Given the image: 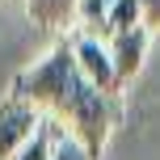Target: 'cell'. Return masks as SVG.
I'll return each instance as SVG.
<instances>
[{
	"label": "cell",
	"instance_id": "cell-1",
	"mask_svg": "<svg viewBox=\"0 0 160 160\" xmlns=\"http://www.w3.org/2000/svg\"><path fill=\"white\" fill-rule=\"evenodd\" d=\"M8 97L34 105L42 118H55L93 160H101L105 139H110L114 122H118V97L97 93V88L80 76L68 38L55 42L38 63H30L25 72H17Z\"/></svg>",
	"mask_w": 160,
	"mask_h": 160
},
{
	"label": "cell",
	"instance_id": "cell-2",
	"mask_svg": "<svg viewBox=\"0 0 160 160\" xmlns=\"http://www.w3.org/2000/svg\"><path fill=\"white\" fill-rule=\"evenodd\" d=\"M68 47H72V59H76L80 76H84L97 93H105V97H118V93H122L118 76H114V63H110V51H105L101 38L72 30V34H68Z\"/></svg>",
	"mask_w": 160,
	"mask_h": 160
},
{
	"label": "cell",
	"instance_id": "cell-3",
	"mask_svg": "<svg viewBox=\"0 0 160 160\" xmlns=\"http://www.w3.org/2000/svg\"><path fill=\"white\" fill-rule=\"evenodd\" d=\"M38 127H42V114L34 105L17 101V97H4L0 101V160H13L34 139Z\"/></svg>",
	"mask_w": 160,
	"mask_h": 160
},
{
	"label": "cell",
	"instance_id": "cell-4",
	"mask_svg": "<svg viewBox=\"0 0 160 160\" xmlns=\"http://www.w3.org/2000/svg\"><path fill=\"white\" fill-rule=\"evenodd\" d=\"M148 38H152L148 25H135V30H122V34H110V38H105V51H110V63H114L118 84H131V80L139 76L143 55H148Z\"/></svg>",
	"mask_w": 160,
	"mask_h": 160
},
{
	"label": "cell",
	"instance_id": "cell-5",
	"mask_svg": "<svg viewBox=\"0 0 160 160\" xmlns=\"http://www.w3.org/2000/svg\"><path fill=\"white\" fill-rule=\"evenodd\" d=\"M76 4L80 0H25V13L42 30H68L76 21Z\"/></svg>",
	"mask_w": 160,
	"mask_h": 160
},
{
	"label": "cell",
	"instance_id": "cell-6",
	"mask_svg": "<svg viewBox=\"0 0 160 160\" xmlns=\"http://www.w3.org/2000/svg\"><path fill=\"white\" fill-rule=\"evenodd\" d=\"M63 135H68V131L59 127L55 118H42V127L34 131V139H30V143H25L13 160H51V152H55V143H59Z\"/></svg>",
	"mask_w": 160,
	"mask_h": 160
},
{
	"label": "cell",
	"instance_id": "cell-7",
	"mask_svg": "<svg viewBox=\"0 0 160 160\" xmlns=\"http://www.w3.org/2000/svg\"><path fill=\"white\" fill-rule=\"evenodd\" d=\"M110 4H114V0H80V4H76V30H80V34H93V38L105 42Z\"/></svg>",
	"mask_w": 160,
	"mask_h": 160
},
{
	"label": "cell",
	"instance_id": "cell-8",
	"mask_svg": "<svg viewBox=\"0 0 160 160\" xmlns=\"http://www.w3.org/2000/svg\"><path fill=\"white\" fill-rule=\"evenodd\" d=\"M135 25H143L139 0H114L110 4V21H105V38L110 34H122V30H135Z\"/></svg>",
	"mask_w": 160,
	"mask_h": 160
},
{
	"label": "cell",
	"instance_id": "cell-9",
	"mask_svg": "<svg viewBox=\"0 0 160 160\" xmlns=\"http://www.w3.org/2000/svg\"><path fill=\"white\" fill-rule=\"evenodd\" d=\"M51 160H93V156H88V152L76 143L72 135H63V139L55 143V152H51Z\"/></svg>",
	"mask_w": 160,
	"mask_h": 160
},
{
	"label": "cell",
	"instance_id": "cell-10",
	"mask_svg": "<svg viewBox=\"0 0 160 160\" xmlns=\"http://www.w3.org/2000/svg\"><path fill=\"white\" fill-rule=\"evenodd\" d=\"M139 13L148 30H160V0H139Z\"/></svg>",
	"mask_w": 160,
	"mask_h": 160
}]
</instances>
